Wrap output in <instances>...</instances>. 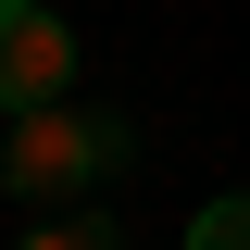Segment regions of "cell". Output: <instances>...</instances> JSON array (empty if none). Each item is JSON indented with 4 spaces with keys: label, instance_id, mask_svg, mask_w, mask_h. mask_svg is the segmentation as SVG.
<instances>
[{
    "label": "cell",
    "instance_id": "obj_4",
    "mask_svg": "<svg viewBox=\"0 0 250 250\" xmlns=\"http://www.w3.org/2000/svg\"><path fill=\"white\" fill-rule=\"evenodd\" d=\"M25 250H113V225H100V213H75V225H25Z\"/></svg>",
    "mask_w": 250,
    "mask_h": 250
},
{
    "label": "cell",
    "instance_id": "obj_2",
    "mask_svg": "<svg viewBox=\"0 0 250 250\" xmlns=\"http://www.w3.org/2000/svg\"><path fill=\"white\" fill-rule=\"evenodd\" d=\"M62 88H75V25L50 0H0V113H38Z\"/></svg>",
    "mask_w": 250,
    "mask_h": 250
},
{
    "label": "cell",
    "instance_id": "obj_3",
    "mask_svg": "<svg viewBox=\"0 0 250 250\" xmlns=\"http://www.w3.org/2000/svg\"><path fill=\"white\" fill-rule=\"evenodd\" d=\"M188 250H250V188H238V200H213V213L188 225Z\"/></svg>",
    "mask_w": 250,
    "mask_h": 250
},
{
    "label": "cell",
    "instance_id": "obj_1",
    "mask_svg": "<svg viewBox=\"0 0 250 250\" xmlns=\"http://www.w3.org/2000/svg\"><path fill=\"white\" fill-rule=\"evenodd\" d=\"M125 150H138V138H125L113 113L38 100V113H13V138H0V188H13V200H75V188H100Z\"/></svg>",
    "mask_w": 250,
    "mask_h": 250
}]
</instances>
